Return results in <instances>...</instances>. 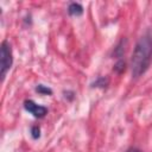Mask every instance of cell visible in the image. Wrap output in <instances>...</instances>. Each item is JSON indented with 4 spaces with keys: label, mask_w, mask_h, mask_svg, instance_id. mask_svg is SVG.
Segmentation results:
<instances>
[{
    "label": "cell",
    "mask_w": 152,
    "mask_h": 152,
    "mask_svg": "<svg viewBox=\"0 0 152 152\" xmlns=\"http://www.w3.org/2000/svg\"><path fill=\"white\" fill-rule=\"evenodd\" d=\"M152 62V28H148L137 42L132 61L131 69L132 76L139 77L146 72Z\"/></svg>",
    "instance_id": "obj_1"
},
{
    "label": "cell",
    "mask_w": 152,
    "mask_h": 152,
    "mask_svg": "<svg viewBox=\"0 0 152 152\" xmlns=\"http://www.w3.org/2000/svg\"><path fill=\"white\" fill-rule=\"evenodd\" d=\"M13 64V57H12V49L7 40H4L1 43V57H0V66H1V80L5 78L7 71L11 69Z\"/></svg>",
    "instance_id": "obj_2"
},
{
    "label": "cell",
    "mask_w": 152,
    "mask_h": 152,
    "mask_svg": "<svg viewBox=\"0 0 152 152\" xmlns=\"http://www.w3.org/2000/svg\"><path fill=\"white\" fill-rule=\"evenodd\" d=\"M24 108H25V110H27L30 114H32L34 118H38V119L44 118L48 114V108L46 107L40 106V104L36 103L32 100H26L24 102Z\"/></svg>",
    "instance_id": "obj_3"
},
{
    "label": "cell",
    "mask_w": 152,
    "mask_h": 152,
    "mask_svg": "<svg viewBox=\"0 0 152 152\" xmlns=\"http://www.w3.org/2000/svg\"><path fill=\"white\" fill-rule=\"evenodd\" d=\"M68 13L72 17H80L83 14V7L77 2H71L68 7Z\"/></svg>",
    "instance_id": "obj_4"
},
{
    "label": "cell",
    "mask_w": 152,
    "mask_h": 152,
    "mask_svg": "<svg viewBox=\"0 0 152 152\" xmlns=\"http://www.w3.org/2000/svg\"><path fill=\"white\" fill-rule=\"evenodd\" d=\"M36 91L40 95H51L52 94V90L49 88V87H45L43 84H38L36 87Z\"/></svg>",
    "instance_id": "obj_5"
},
{
    "label": "cell",
    "mask_w": 152,
    "mask_h": 152,
    "mask_svg": "<svg viewBox=\"0 0 152 152\" xmlns=\"http://www.w3.org/2000/svg\"><path fill=\"white\" fill-rule=\"evenodd\" d=\"M107 84H108V80L104 77H100L97 81L93 83V87H106Z\"/></svg>",
    "instance_id": "obj_6"
},
{
    "label": "cell",
    "mask_w": 152,
    "mask_h": 152,
    "mask_svg": "<svg viewBox=\"0 0 152 152\" xmlns=\"http://www.w3.org/2000/svg\"><path fill=\"white\" fill-rule=\"evenodd\" d=\"M31 135H32L33 139H38L40 137V128H39V126L36 125V126L31 127Z\"/></svg>",
    "instance_id": "obj_7"
},
{
    "label": "cell",
    "mask_w": 152,
    "mask_h": 152,
    "mask_svg": "<svg viewBox=\"0 0 152 152\" xmlns=\"http://www.w3.org/2000/svg\"><path fill=\"white\" fill-rule=\"evenodd\" d=\"M126 152H141V151L138 150V148H129V150H127Z\"/></svg>",
    "instance_id": "obj_8"
}]
</instances>
